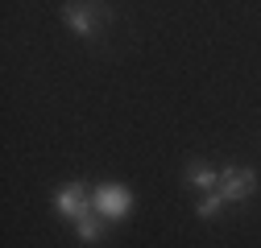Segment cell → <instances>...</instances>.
Returning <instances> with one entry per match:
<instances>
[{"label": "cell", "instance_id": "obj_1", "mask_svg": "<svg viewBox=\"0 0 261 248\" xmlns=\"http://www.w3.org/2000/svg\"><path fill=\"white\" fill-rule=\"evenodd\" d=\"M253 191H257V174L249 166H228V170H220V186L216 191H207L199 203H195V215H199V220H212L220 207L245 203Z\"/></svg>", "mask_w": 261, "mask_h": 248}, {"label": "cell", "instance_id": "obj_2", "mask_svg": "<svg viewBox=\"0 0 261 248\" xmlns=\"http://www.w3.org/2000/svg\"><path fill=\"white\" fill-rule=\"evenodd\" d=\"M108 21H112V13H108L104 0H67V5H62V25L83 42H95Z\"/></svg>", "mask_w": 261, "mask_h": 248}, {"label": "cell", "instance_id": "obj_3", "mask_svg": "<svg viewBox=\"0 0 261 248\" xmlns=\"http://www.w3.org/2000/svg\"><path fill=\"white\" fill-rule=\"evenodd\" d=\"M91 207L104 215L108 224H120L128 211H133V191L120 182H104V186H91Z\"/></svg>", "mask_w": 261, "mask_h": 248}, {"label": "cell", "instance_id": "obj_4", "mask_svg": "<svg viewBox=\"0 0 261 248\" xmlns=\"http://www.w3.org/2000/svg\"><path fill=\"white\" fill-rule=\"evenodd\" d=\"M91 207V186L87 182H62L58 191H54V211L62 215V220H79V215Z\"/></svg>", "mask_w": 261, "mask_h": 248}, {"label": "cell", "instance_id": "obj_5", "mask_svg": "<svg viewBox=\"0 0 261 248\" xmlns=\"http://www.w3.org/2000/svg\"><path fill=\"white\" fill-rule=\"evenodd\" d=\"M182 182L191 186V191L207 195V191H216V186H220V170H216V166H207V162H191V166H187V174H182Z\"/></svg>", "mask_w": 261, "mask_h": 248}, {"label": "cell", "instance_id": "obj_6", "mask_svg": "<svg viewBox=\"0 0 261 248\" xmlns=\"http://www.w3.org/2000/svg\"><path fill=\"white\" fill-rule=\"evenodd\" d=\"M104 224H108L104 215L95 211V207H87L79 220H75V232H79V240H83V244H100V240H104Z\"/></svg>", "mask_w": 261, "mask_h": 248}]
</instances>
